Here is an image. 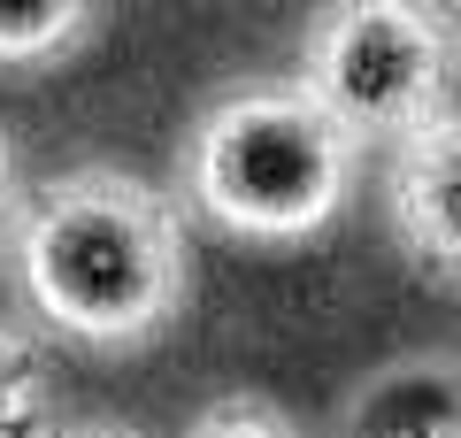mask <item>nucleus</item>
I'll return each instance as SVG.
<instances>
[{
    "instance_id": "f03ea898",
    "label": "nucleus",
    "mask_w": 461,
    "mask_h": 438,
    "mask_svg": "<svg viewBox=\"0 0 461 438\" xmlns=\"http://www.w3.org/2000/svg\"><path fill=\"white\" fill-rule=\"evenodd\" d=\"M362 139L308 85H239L193 123L185 193L215 231L254 246H293L323 231L354 193Z\"/></svg>"
},
{
    "instance_id": "f257e3e1",
    "label": "nucleus",
    "mask_w": 461,
    "mask_h": 438,
    "mask_svg": "<svg viewBox=\"0 0 461 438\" xmlns=\"http://www.w3.org/2000/svg\"><path fill=\"white\" fill-rule=\"evenodd\" d=\"M16 285L77 346H139L185 308V224L147 178L108 162L62 169L16 215Z\"/></svg>"
},
{
    "instance_id": "7ed1b4c3",
    "label": "nucleus",
    "mask_w": 461,
    "mask_h": 438,
    "mask_svg": "<svg viewBox=\"0 0 461 438\" xmlns=\"http://www.w3.org/2000/svg\"><path fill=\"white\" fill-rule=\"evenodd\" d=\"M300 85L354 139L446 115L454 85V23L430 0H330L300 47Z\"/></svg>"
},
{
    "instance_id": "0eeeda50",
    "label": "nucleus",
    "mask_w": 461,
    "mask_h": 438,
    "mask_svg": "<svg viewBox=\"0 0 461 438\" xmlns=\"http://www.w3.org/2000/svg\"><path fill=\"white\" fill-rule=\"evenodd\" d=\"M47 354L16 324H0V438H47Z\"/></svg>"
},
{
    "instance_id": "20e7f679",
    "label": "nucleus",
    "mask_w": 461,
    "mask_h": 438,
    "mask_svg": "<svg viewBox=\"0 0 461 438\" xmlns=\"http://www.w3.org/2000/svg\"><path fill=\"white\" fill-rule=\"evenodd\" d=\"M384 208H393V231L415 269L461 285V115H430L400 139Z\"/></svg>"
},
{
    "instance_id": "9d476101",
    "label": "nucleus",
    "mask_w": 461,
    "mask_h": 438,
    "mask_svg": "<svg viewBox=\"0 0 461 438\" xmlns=\"http://www.w3.org/2000/svg\"><path fill=\"white\" fill-rule=\"evenodd\" d=\"M47 438H139V431H123V423H54Z\"/></svg>"
},
{
    "instance_id": "39448f33",
    "label": "nucleus",
    "mask_w": 461,
    "mask_h": 438,
    "mask_svg": "<svg viewBox=\"0 0 461 438\" xmlns=\"http://www.w3.org/2000/svg\"><path fill=\"white\" fill-rule=\"evenodd\" d=\"M339 438H461V354H400L362 377Z\"/></svg>"
},
{
    "instance_id": "423d86ee",
    "label": "nucleus",
    "mask_w": 461,
    "mask_h": 438,
    "mask_svg": "<svg viewBox=\"0 0 461 438\" xmlns=\"http://www.w3.org/2000/svg\"><path fill=\"white\" fill-rule=\"evenodd\" d=\"M100 0H0V69H39L62 62L93 32Z\"/></svg>"
},
{
    "instance_id": "6e6552de",
    "label": "nucleus",
    "mask_w": 461,
    "mask_h": 438,
    "mask_svg": "<svg viewBox=\"0 0 461 438\" xmlns=\"http://www.w3.org/2000/svg\"><path fill=\"white\" fill-rule=\"evenodd\" d=\"M193 438H300V431L269 400H215L208 415L193 423Z\"/></svg>"
},
{
    "instance_id": "1a4fd4ad",
    "label": "nucleus",
    "mask_w": 461,
    "mask_h": 438,
    "mask_svg": "<svg viewBox=\"0 0 461 438\" xmlns=\"http://www.w3.org/2000/svg\"><path fill=\"white\" fill-rule=\"evenodd\" d=\"M16 215V139L0 131V224Z\"/></svg>"
}]
</instances>
